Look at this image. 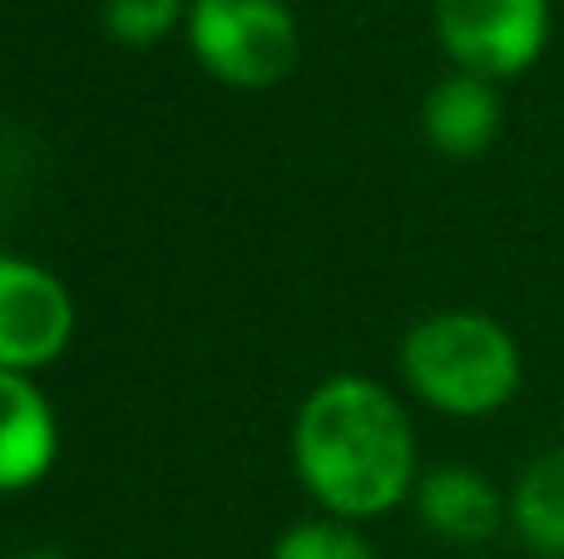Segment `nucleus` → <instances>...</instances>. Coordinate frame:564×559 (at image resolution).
<instances>
[{
  "label": "nucleus",
  "instance_id": "nucleus-4",
  "mask_svg": "<svg viewBox=\"0 0 564 559\" xmlns=\"http://www.w3.org/2000/svg\"><path fill=\"white\" fill-rule=\"evenodd\" d=\"M436 35L460 75L516 79L550 45V0H436Z\"/></svg>",
  "mask_w": 564,
  "mask_h": 559
},
{
  "label": "nucleus",
  "instance_id": "nucleus-6",
  "mask_svg": "<svg viewBox=\"0 0 564 559\" xmlns=\"http://www.w3.org/2000/svg\"><path fill=\"white\" fill-rule=\"evenodd\" d=\"M59 456L55 412L25 372H0V495H20L50 475Z\"/></svg>",
  "mask_w": 564,
  "mask_h": 559
},
{
  "label": "nucleus",
  "instance_id": "nucleus-2",
  "mask_svg": "<svg viewBox=\"0 0 564 559\" xmlns=\"http://www.w3.org/2000/svg\"><path fill=\"white\" fill-rule=\"evenodd\" d=\"M401 372L411 392L446 416H490L516 402L525 357L520 342L490 313H436L421 317L401 342Z\"/></svg>",
  "mask_w": 564,
  "mask_h": 559
},
{
  "label": "nucleus",
  "instance_id": "nucleus-8",
  "mask_svg": "<svg viewBox=\"0 0 564 559\" xmlns=\"http://www.w3.org/2000/svg\"><path fill=\"white\" fill-rule=\"evenodd\" d=\"M421 129H426L431 149L446 158H480L500 134V95L490 79L476 75H451L421 105Z\"/></svg>",
  "mask_w": 564,
  "mask_h": 559
},
{
  "label": "nucleus",
  "instance_id": "nucleus-10",
  "mask_svg": "<svg viewBox=\"0 0 564 559\" xmlns=\"http://www.w3.org/2000/svg\"><path fill=\"white\" fill-rule=\"evenodd\" d=\"M184 20V0H105V30L119 45H159Z\"/></svg>",
  "mask_w": 564,
  "mask_h": 559
},
{
  "label": "nucleus",
  "instance_id": "nucleus-13",
  "mask_svg": "<svg viewBox=\"0 0 564 559\" xmlns=\"http://www.w3.org/2000/svg\"><path fill=\"white\" fill-rule=\"evenodd\" d=\"M560 406H564V402H560Z\"/></svg>",
  "mask_w": 564,
  "mask_h": 559
},
{
  "label": "nucleus",
  "instance_id": "nucleus-3",
  "mask_svg": "<svg viewBox=\"0 0 564 559\" xmlns=\"http://www.w3.org/2000/svg\"><path fill=\"white\" fill-rule=\"evenodd\" d=\"M188 45L234 89H273L297 65V20L282 0H194Z\"/></svg>",
  "mask_w": 564,
  "mask_h": 559
},
{
  "label": "nucleus",
  "instance_id": "nucleus-1",
  "mask_svg": "<svg viewBox=\"0 0 564 559\" xmlns=\"http://www.w3.org/2000/svg\"><path fill=\"white\" fill-rule=\"evenodd\" d=\"M292 461L312 501L347 525L397 511L416 491L411 421L371 376H332L302 402Z\"/></svg>",
  "mask_w": 564,
  "mask_h": 559
},
{
  "label": "nucleus",
  "instance_id": "nucleus-12",
  "mask_svg": "<svg viewBox=\"0 0 564 559\" xmlns=\"http://www.w3.org/2000/svg\"><path fill=\"white\" fill-rule=\"evenodd\" d=\"M20 559H59L55 550H35V555H20Z\"/></svg>",
  "mask_w": 564,
  "mask_h": 559
},
{
  "label": "nucleus",
  "instance_id": "nucleus-7",
  "mask_svg": "<svg viewBox=\"0 0 564 559\" xmlns=\"http://www.w3.org/2000/svg\"><path fill=\"white\" fill-rule=\"evenodd\" d=\"M416 511L441 540L480 545L506 525V501L470 465H436L416 481Z\"/></svg>",
  "mask_w": 564,
  "mask_h": 559
},
{
  "label": "nucleus",
  "instance_id": "nucleus-11",
  "mask_svg": "<svg viewBox=\"0 0 564 559\" xmlns=\"http://www.w3.org/2000/svg\"><path fill=\"white\" fill-rule=\"evenodd\" d=\"M273 559H377V550L347 520H307L282 535Z\"/></svg>",
  "mask_w": 564,
  "mask_h": 559
},
{
  "label": "nucleus",
  "instance_id": "nucleus-5",
  "mask_svg": "<svg viewBox=\"0 0 564 559\" xmlns=\"http://www.w3.org/2000/svg\"><path fill=\"white\" fill-rule=\"evenodd\" d=\"M75 337V297L50 267L0 257V372H40Z\"/></svg>",
  "mask_w": 564,
  "mask_h": 559
},
{
  "label": "nucleus",
  "instance_id": "nucleus-9",
  "mask_svg": "<svg viewBox=\"0 0 564 559\" xmlns=\"http://www.w3.org/2000/svg\"><path fill=\"white\" fill-rule=\"evenodd\" d=\"M510 525L535 555L564 559V446L535 456L520 471L510 491Z\"/></svg>",
  "mask_w": 564,
  "mask_h": 559
}]
</instances>
